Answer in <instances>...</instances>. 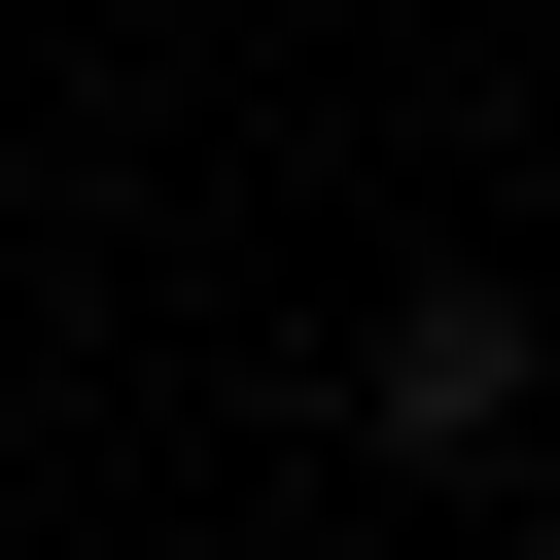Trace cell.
Here are the masks:
<instances>
[{
  "mask_svg": "<svg viewBox=\"0 0 560 560\" xmlns=\"http://www.w3.org/2000/svg\"><path fill=\"white\" fill-rule=\"evenodd\" d=\"M490 420H525V280H420L385 315V455H490Z\"/></svg>",
  "mask_w": 560,
  "mask_h": 560,
  "instance_id": "6da1fadb",
  "label": "cell"
}]
</instances>
